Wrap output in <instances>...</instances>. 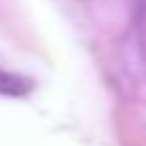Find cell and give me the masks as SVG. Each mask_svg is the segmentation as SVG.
<instances>
[{
    "instance_id": "6da1fadb",
    "label": "cell",
    "mask_w": 146,
    "mask_h": 146,
    "mask_svg": "<svg viewBox=\"0 0 146 146\" xmlns=\"http://www.w3.org/2000/svg\"><path fill=\"white\" fill-rule=\"evenodd\" d=\"M32 88H34L32 80H27L25 76H17L12 71H5L0 66V95H5V98H25V95H29Z\"/></svg>"
}]
</instances>
